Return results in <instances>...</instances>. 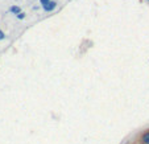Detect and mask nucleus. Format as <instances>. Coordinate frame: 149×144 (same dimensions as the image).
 Masks as SVG:
<instances>
[{
  "instance_id": "1",
  "label": "nucleus",
  "mask_w": 149,
  "mask_h": 144,
  "mask_svg": "<svg viewBox=\"0 0 149 144\" xmlns=\"http://www.w3.org/2000/svg\"><path fill=\"white\" fill-rule=\"evenodd\" d=\"M139 143L140 144H149V130H145L141 132L140 138H139Z\"/></svg>"
},
{
  "instance_id": "2",
  "label": "nucleus",
  "mask_w": 149,
  "mask_h": 144,
  "mask_svg": "<svg viewBox=\"0 0 149 144\" xmlns=\"http://www.w3.org/2000/svg\"><path fill=\"white\" fill-rule=\"evenodd\" d=\"M44 11L45 12H52L54 11L55 8H57V1H54V0H50L48 4H45V6H42Z\"/></svg>"
},
{
  "instance_id": "3",
  "label": "nucleus",
  "mask_w": 149,
  "mask_h": 144,
  "mask_svg": "<svg viewBox=\"0 0 149 144\" xmlns=\"http://www.w3.org/2000/svg\"><path fill=\"white\" fill-rule=\"evenodd\" d=\"M9 12H11V13H13V15H19L21 12V8L19 6H12L11 8H9Z\"/></svg>"
},
{
  "instance_id": "4",
  "label": "nucleus",
  "mask_w": 149,
  "mask_h": 144,
  "mask_svg": "<svg viewBox=\"0 0 149 144\" xmlns=\"http://www.w3.org/2000/svg\"><path fill=\"white\" fill-rule=\"evenodd\" d=\"M16 17H17L19 20H23V19H25V13H24V12H20L19 15H16Z\"/></svg>"
},
{
  "instance_id": "5",
  "label": "nucleus",
  "mask_w": 149,
  "mask_h": 144,
  "mask_svg": "<svg viewBox=\"0 0 149 144\" xmlns=\"http://www.w3.org/2000/svg\"><path fill=\"white\" fill-rule=\"evenodd\" d=\"M4 38H6V33L0 29V40H4Z\"/></svg>"
},
{
  "instance_id": "6",
  "label": "nucleus",
  "mask_w": 149,
  "mask_h": 144,
  "mask_svg": "<svg viewBox=\"0 0 149 144\" xmlns=\"http://www.w3.org/2000/svg\"><path fill=\"white\" fill-rule=\"evenodd\" d=\"M50 0H40V3H41V6H45V4H48Z\"/></svg>"
},
{
  "instance_id": "7",
  "label": "nucleus",
  "mask_w": 149,
  "mask_h": 144,
  "mask_svg": "<svg viewBox=\"0 0 149 144\" xmlns=\"http://www.w3.org/2000/svg\"><path fill=\"white\" fill-rule=\"evenodd\" d=\"M146 1H149V0H146Z\"/></svg>"
}]
</instances>
